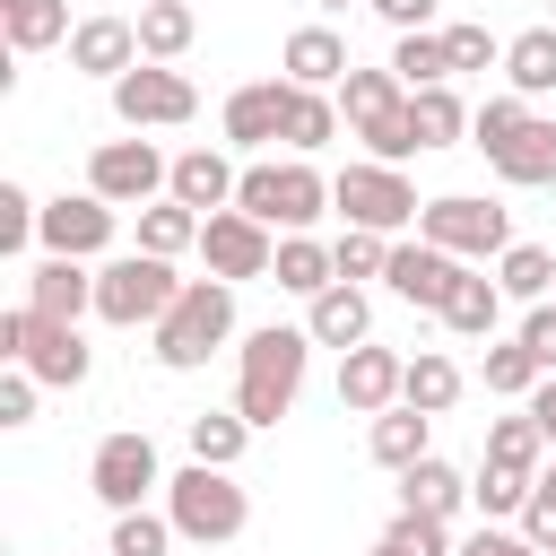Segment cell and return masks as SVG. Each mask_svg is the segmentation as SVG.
I'll return each instance as SVG.
<instances>
[{
  "mask_svg": "<svg viewBox=\"0 0 556 556\" xmlns=\"http://www.w3.org/2000/svg\"><path fill=\"white\" fill-rule=\"evenodd\" d=\"M304 365H313V330H287V321L243 330V348H235V408L252 426H278L295 408V391H304Z\"/></svg>",
  "mask_w": 556,
  "mask_h": 556,
  "instance_id": "1",
  "label": "cell"
},
{
  "mask_svg": "<svg viewBox=\"0 0 556 556\" xmlns=\"http://www.w3.org/2000/svg\"><path fill=\"white\" fill-rule=\"evenodd\" d=\"M226 339H235V278H182V295H174L165 321L148 330V356H156L165 374H200Z\"/></svg>",
  "mask_w": 556,
  "mask_h": 556,
  "instance_id": "2",
  "label": "cell"
},
{
  "mask_svg": "<svg viewBox=\"0 0 556 556\" xmlns=\"http://www.w3.org/2000/svg\"><path fill=\"white\" fill-rule=\"evenodd\" d=\"M0 365H26L43 391H78L96 374V348L78 339V321H43L35 304H9L0 313Z\"/></svg>",
  "mask_w": 556,
  "mask_h": 556,
  "instance_id": "3",
  "label": "cell"
},
{
  "mask_svg": "<svg viewBox=\"0 0 556 556\" xmlns=\"http://www.w3.org/2000/svg\"><path fill=\"white\" fill-rule=\"evenodd\" d=\"M165 513H174V530H182L191 547H226V539L252 530V495H243L235 469H217V460L174 469V478H165Z\"/></svg>",
  "mask_w": 556,
  "mask_h": 556,
  "instance_id": "4",
  "label": "cell"
},
{
  "mask_svg": "<svg viewBox=\"0 0 556 556\" xmlns=\"http://www.w3.org/2000/svg\"><path fill=\"white\" fill-rule=\"evenodd\" d=\"M235 208H252V217L278 226V235H313L321 208H330V174H313V156H287V165L261 156V165H243Z\"/></svg>",
  "mask_w": 556,
  "mask_h": 556,
  "instance_id": "5",
  "label": "cell"
},
{
  "mask_svg": "<svg viewBox=\"0 0 556 556\" xmlns=\"http://www.w3.org/2000/svg\"><path fill=\"white\" fill-rule=\"evenodd\" d=\"M174 295H182V278L165 252H113L96 269V321L104 330H156Z\"/></svg>",
  "mask_w": 556,
  "mask_h": 556,
  "instance_id": "6",
  "label": "cell"
},
{
  "mask_svg": "<svg viewBox=\"0 0 556 556\" xmlns=\"http://www.w3.org/2000/svg\"><path fill=\"white\" fill-rule=\"evenodd\" d=\"M330 208L348 217V226H374V235H400V226H417V182L400 174V165H382V156H356V165H339L330 174Z\"/></svg>",
  "mask_w": 556,
  "mask_h": 556,
  "instance_id": "7",
  "label": "cell"
},
{
  "mask_svg": "<svg viewBox=\"0 0 556 556\" xmlns=\"http://www.w3.org/2000/svg\"><path fill=\"white\" fill-rule=\"evenodd\" d=\"M417 235L443 243V252H460V261H495L513 243V208L504 200H478V191H443V200L417 208Z\"/></svg>",
  "mask_w": 556,
  "mask_h": 556,
  "instance_id": "8",
  "label": "cell"
},
{
  "mask_svg": "<svg viewBox=\"0 0 556 556\" xmlns=\"http://www.w3.org/2000/svg\"><path fill=\"white\" fill-rule=\"evenodd\" d=\"M200 113V87L174 70V61H139L113 78V122L122 130H182Z\"/></svg>",
  "mask_w": 556,
  "mask_h": 556,
  "instance_id": "9",
  "label": "cell"
},
{
  "mask_svg": "<svg viewBox=\"0 0 556 556\" xmlns=\"http://www.w3.org/2000/svg\"><path fill=\"white\" fill-rule=\"evenodd\" d=\"M87 486H96V504H104V513H139L148 495H165V469H156V443H148L139 426H122V434H104V443H96V460H87Z\"/></svg>",
  "mask_w": 556,
  "mask_h": 556,
  "instance_id": "10",
  "label": "cell"
},
{
  "mask_svg": "<svg viewBox=\"0 0 556 556\" xmlns=\"http://www.w3.org/2000/svg\"><path fill=\"white\" fill-rule=\"evenodd\" d=\"M87 191H104L113 208H148L174 191V156H156L148 139H96L87 156Z\"/></svg>",
  "mask_w": 556,
  "mask_h": 556,
  "instance_id": "11",
  "label": "cell"
},
{
  "mask_svg": "<svg viewBox=\"0 0 556 556\" xmlns=\"http://www.w3.org/2000/svg\"><path fill=\"white\" fill-rule=\"evenodd\" d=\"M200 261H208V278H269V261H278V226H261L252 208H208V226H200Z\"/></svg>",
  "mask_w": 556,
  "mask_h": 556,
  "instance_id": "12",
  "label": "cell"
},
{
  "mask_svg": "<svg viewBox=\"0 0 556 556\" xmlns=\"http://www.w3.org/2000/svg\"><path fill=\"white\" fill-rule=\"evenodd\" d=\"M113 226H122V208L104 191H61V200H43L35 243L43 252H70V261H104L113 252Z\"/></svg>",
  "mask_w": 556,
  "mask_h": 556,
  "instance_id": "13",
  "label": "cell"
},
{
  "mask_svg": "<svg viewBox=\"0 0 556 556\" xmlns=\"http://www.w3.org/2000/svg\"><path fill=\"white\" fill-rule=\"evenodd\" d=\"M460 252H443V243H426V235H408V243H391V269H382V287L400 295V304H417V313H443V295L460 287Z\"/></svg>",
  "mask_w": 556,
  "mask_h": 556,
  "instance_id": "14",
  "label": "cell"
},
{
  "mask_svg": "<svg viewBox=\"0 0 556 556\" xmlns=\"http://www.w3.org/2000/svg\"><path fill=\"white\" fill-rule=\"evenodd\" d=\"M400 374H408V356L400 348H348L339 356V408L348 417H382V408H400Z\"/></svg>",
  "mask_w": 556,
  "mask_h": 556,
  "instance_id": "15",
  "label": "cell"
},
{
  "mask_svg": "<svg viewBox=\"0 0 556 556\" xmlns=\"http://www.w3.org/2000/svg\"><path fill=\"white\" fill-rule=\"evenodd\" d=\"M148 52H139V17H78V35H70V70H87V78H122V70H139Z\"/></svg>",
  "mask_w": 556,
  "mask_h": 556,
  "instance_id": "16",
  "label": "cell"
},
{
  "mask_svg": "<svg viewBox=\"0 0 556 556\" xmlns=\"http://www.w3.org/2000/svg\"><path fill=\"white\" fill-rule=\"evenodd\" d=\"M217 130H226V148H278V130H287V78L235 87L226 113H217Z\"/></svg>",
  "mask_w": 556,
  "mask_h": 556,
  "instance_id": "17",
  "label": "cell"
},
{
  "mask_svg": "<svg viewBox=\"0 0 556 556\" xmlns=\"http://www.w3.org/2000/svg\"><path fill=\"white\" fill-rule=\"evenodd\" d=\"M26 304H35L43 321H78V313H96V269L70 261V252H43V261L26 269Z\"/></svg>",
  "mask_w": 556,
  "mask_h": 556,
  "instance_id": "18",
  "label": "cell"
},
{
  "mask_svg": "<svg viewBox=\"0 0 556 556\" xmlns=\"http://www.w3.org/2000/svg\"><path fill=\"white\" fill-rule=\"evenodd\" d=\"M304 330H313V348H365L374 339V304H365V287L356 278H339V287H321L313 304H304Z\"/></svg>",
  "mask_w": 556,
  "mask_h": 556,
  "instance_id": "19",
  "label": "cell"
},
{
  "mask_svg": "<svg viewBox=\"0 0 556 556\" xmlns=\"http://www.w3.org/2000/svg\"><path fill=\"white\" fill-rule=\"evenodd\" d=\"M486 165H495L513 191H556V113H530V122H521Z\"/></svg>",
  "mask_w": 556,
  "mask_h": 556,
  "instance_id": "20",
  "label": "cell"
},
{
  "mask_svg": "<svg viewBox=\"0 0 556 556\" xmlns=\"http://www.w3.org/2000/svg\"><path fill=\"white\" fill-rule=\"evenodd\" d=\"M235 182H243V174H235V156H226V148H208V139L174 156V200H182V208H200V217H208V208H235Z\"/></svg>",
  "mask_w": 556,
  "mask_h": 556,
  "instance_id": "21",
  "label": "cell"
},
{
  "mask_svg": "<svg viewBox=\"0 0 556 556\" xmlns=\"http://www.w3.org/2000/svg\"><path fill=\"white\" fill-rule=\"evenodd\" d=\"M278 70H287L295 87H339L356 61H348V35H339V26H295L287 52H278Z\"/></svg>",
  "mask_w": 556,
  "mask_h": 556,
  "instance_id": "22",
  "label": "cell"
},
{
  "mask_svg": "<svg viewBox=\"0 0 556 556\" xmlns=\"http://www.w3.org/2000/svg\"><path fill=\"white\" fill-rule=\"evenodd\" d=\"M504 304H513V295H504V287H495V278H486L478 261H469V269H460V287L443 295V313H434V321H443L452 339H495V321H504Z\"/></svg>",
  "mask_w": 556,
  "mask_h": 556,
  "instance_id": "23",
  "label": "cell"
},
{
  "mask_svg": "<svg viewBox=\"0 0 556 556\" xmlns=\"http://www.w3.org/2000/svg\"><path fill=\"white\" fill-rule=\"evenodd\" d=\"M365 452H374V460H382V469L400 478L408 460H426V452H434V417L400 400V408H382V417H365Z\"/></svg>",
  "mask_w": 556,
  "mask_h": 556,
  "instance_id": "24",
  "label": "cell"
},
{
  "mask_svg": "<svg viewBox=\"0 0 556 556\" xmlns=\"http://www.w3.org/2000/svg\"><path fill=\"white\" fill-rule=\"evenodd\" d=\"M269 287H287V295H321V287H339V252L321 243V235H278V261H269Z\"/></svg>",
  "mask_w": 556,
  "mask_h": 556,
  "instance_id": "25",
  "label": "cell"
},
{
  "mask_svg": "<svg viewBox=\"0 0 556 556\" xmlns=\"http://www.w3.org/2000/svg\"><path fill=\"white\" fill-rule=\"evenodd\" d=\"M78 26H70V0H0V43L26 61V52H52V43H70Z\"/></svg>",
  "mask_w": 556,
  "mask_h": 556,
  "instance_id": "26",
  "label": "cell"
},
{
  "mask_svg": "<svg viewBox=\"0 0 556 556\" xmlns=\"http://www.w3.org/2000/svg\"><path fill=\"white\" fill-rule=\"evenodd\" d=\"M339 122H348V113H339V96H330V87H295V78H287V130H278V139H287V156L330 148V139H339Z\"/></svg>",
  "mask_w": 556,
  "mask_h": 556,
  "instance_id": "27",
  "label": "cell"
},
{
  "mask_svg": "<svg viewBox=\"0 0 556 556\" xmlns=\"http://www.w3.org/2000/svg\"><path fill=\"white\" fill-rule=\"evenodd\" d=\"M460 391H469V374H460L443 348H417V356H408V374H400V400H408V408H426V417L460 408Z\"/></svg>",
  "mask_w": 556,
  "mask_h": 556,
  "instance_id": "28",
  "label": "cell"
},
{
  "mask_svg": "<svg viewBox=\"0 0 556 556\" xmlns=\"http://www.w3.org/2000/svg\"><path fill=\"white\" fill-rule=\"evenodd\" d=\"M400 504H408V513L452 521V513L469 504V478H460L452 460H434V452H426V460H408V469H400Z\"/></svg>",
  "mask_w": 556,
  "mask_h": 556,
  "instance_id": "29",
  "label": "cell"
},
{
  "mask_svg": "<svg viewBox=\"0 0 556 556\" xmlns=\"http://www.w3.org/2000/svg\"><path fill=\"white\" fill-rule=\"evenodd\" d=\"M504 87L513 96H556V26H521L513 43H504Z\"/></svg>",
  "mask_w": 556,
  "mask_h": 556,
  "instance_id": "30",
  "label": "cell"
},
{
  "mask_svg": "<svg viewBox=\"0 0 556 556\" xmlns=\"http://www.w3.org/2000/svg\"><path fill=\"white\" fill-rule=\"evenodd\" d=\"M200 226H208V217H200V208H182V200L165 191V200H148V208H139V252L182 261V252H200Z\"/></svg>",
  "mask_w": 556,
  "mask_h": 556,
  "instance_id": "31",
  "label": "cell"
},
{
  "mask_svg": "<svg viewBox=\"0 0 556 556\" xmlns=\"http://www.w3.org/2000/svg\"><path fill=\"white\" fill-rule=\"evenodd\" d=\"M252 434H261V426H252L243 408H200V417L182 426V443H191V460H217V469H235Z\"/></svg>",
  "mask_w": 556,
  "mask_h": 556,
  "instance_id": "32",
  "label": "cell"
},
{
  "mask_svg": "<svg viewBox=\"0 0 556 556\" xmlns=\"http://www.w3.org/2000/svg\"><path fill=\"white\" fill-rule=\"evenodd\" d=\"M495 287H504L513 304H547V295H556V252H547V243H504V252H495Z\"/></svg>",
  "mask_w": 556,
  "mask_h": 556,
  "instance_id": "33",
  "label": "cell"
},
{
  "mask_svg": "<svg viewBox=\"0 0 556 556\" xmlns=\"http://www.w3.org/2000/svg\"><path fill=\"white\" fill-rule=\"evenodd\" d=\"M191 35H200L191 0H139V52H148V61H182Z\"/></svg>",
  "mask_w": 556,
  "mask_h": 556,
  "instance_id": "34",
  "label": "cell"
},
{
  "mask_svg": "<svg viewBox=\"0 0 556 556\" xmlns=\"http://www.w3.org/2000/svg\"><path fill=\"white\" fill-rule=\"evenodd\" d=\"M391 70H400V87L417 96V87H452V43L434 35V26H417V35H400L391 43Z\"/></svg>",
  "mask_w": 556,
  "mask_h": 556,
  "instance_id": "35",
  "label": "cell"
},
{
  "mask_svg": "<svg viewBox=\"0 0 556 556\" xmlns=\"http://www.w3.org/2000/svg\"><path fill=\"white\" fill-rule=\"evenodd\" d=\"M330 96H339V113H348V130H356V122H374L382 104H400L408 87H400V70L382 61V70H348V78H339Z\"/></svg>",
  "mask_w": 556,
  "mask_h": 556,
  "instance_id": "36",
  "label": "cell"
},
{
  "mask_svg": "<svg viewBox=\"0 0 556 556\" xmlns=\"http://www.w3.org/2000/svg\"><path fill=\"white\" fill-rule=\"evenodd\" d=\"M478 374H486V391H495V400H530L547 365H539L521 339H486V365H478Z\"/></svg>",
  "mask_w": 556,
  "mask_h": 556,
  "instance_id": "37",
  "label": "cell"
},
{
  "mask_svg": "<svg viewBox=\"0 0 556 556\" xmlns=\"http://www.w3.org/2000/svg\"><path fill=\"white\" fill-rule=\"evenodd\" d=\"M539 452H547V434H539L530 408H513V417L486 426V460H495V469H530V478H539Z\"/></svg>",
  "mask_w": 556,
  "mask_h": 556,
  "instance_id": "38",
  "label": "cell"
},
{
  "mask_svg": "<svg viewBox=\"0 0 556 556\" xmlns=\"http://www.w3.org/2000/svg\"><path fill=\"white\" fill-rule=\"evenodd\" d=\"M530 469H495V460H478V478H469V504L486 513V521H521V504H530Z\"/></svg>",
  "mask_w": 556,
  "mask_h": 556,
  "instance_id": "39",
  "label": "cell"
},
{
  "mask_svg": "<svg viewBox=\"0 0 556 556\" xmlns=\"http://www.w3.org/2000/svg\"><path fill=\"white\" fill-rule=\"evenodd\" d=\"M174 539H182L174 513H165V504H139V513H113V539H104V547H113V556H165Z\"/></svg>",
  "mask_w": 556,
  "mask_h": 556,
  "instance_id": "40",
  "label": "cell"
},
{
  "mask_svg": "<svg viewBox=\"0 0 556 556\" xmlns=\"http://www.w3.org/2000/svg\"><path fill=\"white\" fill-rule=\"evenodd\" d=\"M408 113H417V139H426V148H452V139L469 130V104H460L452 87H417Z\"/></svg>",
  "mask_w": 556,
  "mask_h": 556,
  "instance_id": "41",
  "label": "cell"
},
{
  "mask_svg": "<svg viewBox=\"0 0 556 556\" xmlns=\"http://www.w3.org/2000/svg\"><path fill=\"white\" fill-rule=\"evenodd\" d=\"M382 547L391 556H452V521H434V513H391V530H382Z\"/></svg>",
  "mask_w": 556,
  "mask_h": 556,
  "instance_id": "42",
  "label": "cell"
},
{
  "mask_svg": "<svg viewBox=\"0 0 556 556\" xmlns=\"http://www.w3.org/2000/svg\"><path fill=\"white\" fill-rule=\"evenodd\" d=\"M521 122H530V96H513V87H504V96H486V104L469 113V148H486V156H495Z\"/></svg>",
  "mask_w": 556,
  "mask_h": 556,
  "instance_id": "43",
  "label": "cell"
},
{
  "mask_svg": "<svg viewBox=\"0 0 556 556\" xmlns=\"http://www.w3.org/2000/svg\"><path fill=\"white\" fill-rule=\"evenodd\" d=\"M391 243H400V235H374V226H348V235L330 243V252H339V278H382V269H391Z\"/></svg>",
  "mask_w": 556,
  "mask_h": 556,
  "instance_id": "44",
  "label": "cell"
},
{
  "mask_svg": "<svg viewBox=\"0 0 556 556\" xmlns=\"http://www.w3.org/2000/svg\"><path fill=\"white\" fill-rule=\"evenodd\" d=\"M35 226H43V200H35L26 182H0V252H26Z\"/></svg>",
  "mask_w": 556,
  "mask_h": 556,
  "instance_id": "45",
  "label": "cell"
},
{
  "mask_svg": "<svg viewBox=\"0 0 556 556\" xmlns=\"http://www.w3.org/2000/svg\"><path fill=\"white\" fill-rule=\"evenodd\" d=\"M443 43H452V78H460V70H504V43H495L486 26H469V17L443 26Z\"/></svg>",
  "mask_w": 556,
  "mask_h": 556,
  "instance_id": "46",
  "label": "cell"
},
{
  "mask_svg": "<svg viewBox=\"0 0 556 556\" xmlns=\"http://www.w3.org/2000/svg\"><path fill=\"white\" fill-rule=\"evenodd\" d=\"M35 391L43 382L26 365H0V426H35Z\"/></svg>",
  "mask_w": 556,
  "mask_h": 556,
  "instance_id": "47",
  "label": "cell"
},
{
  "mask_svg": "<svg viewBox=\"0 0 556 556\" xmlns=\"http://www.w3.org/2000/svg\"><path fill=\"white\" fill-rule=\"evenodd\" d=\"M452 556H547V547H539L530 530H495V521H486V530H469Z\"/></svg>",
  "mask_w": 556,
  "mask_h": 556,
  "instance_id": "48",
  "label": "cell"
},
{
  "mask_svg": "<svg viewBox=\"0 0 556 556\" xmlns=\"http://www.w3.org/2000/svg\"><path fill=\"white\" fill-rule=\"evenodd\" d=\"M521 530L556 556V469H539V486H530V504H521Z\"/></svg>",
  "mask_w": 556,
  "mask_h": 556,
  "instance_id": "49",
  "label": "cell"
},
{
  "mask_svg": "<svg viewBox=\"0 0 556 556\" xmlns=\"http://www.w3.org/2000/svg\"><path fill=\"white\" fill-rule=\"evenodd\" d=\"M513 339H521V348H530V356H539V365H547V374H556V295H547V304H530V313H521V330H513Z\"/></svg>",
  "mask_w": 556,
  "mask_h": 556,
  "instance_id": "50",
  "label": "cell"
},
{
  "mask_svg": "<svg viewBox=\"0 0 556 556\" xmlns=\"http://www.w3.org/2000/svg\"><path fill=\"white\" fill-rule=\"evenodd\" d=\"M365 9H374L391 35H417V26H434V9H443V0H365Z\"/></svg>",
  "mask_w": 556,
  "mask_h": 556,
  "instance_id": "51",
  "label": "cell"
},
{
  "mask_svg": "<svg viewBox=\"0 0 556 556\" xmlns=\"http://www.w3.org/2000/svg\"><path fill=\"white\" fill-rule=\"evenodd\" d=\"M521 408L539 417V434H547V452H556V374H539V391H530Z\"/></svg>",
  "mask_w": 556,
  "mask_h": 556,
  "instance_id": "52",
  "label": "cell"
},
{
  "mask_svg": "<svg viewBox=\"0 0 556 556\" xmlns=\"http://www.w3.org/2000/svg\"><path fill=\"white\" fill-rule=\"evenodd\" d=\"M365 556H391V547H382V539H374V547H365Z\"/></svg>",
  "mask_w": 556,
  "mask_h": 556,
  "instance_id": "53",
  "label": "cell"
},
{
  "mask_svg": "<svg viewBox=\"0 0 556 556\" xmlns=\"http://www.w3.org/2000/svg\"><path fill=\"white\" fill-rule=\"evenodd\" d=\"M313 9H348V0H313Z\"/></svg>",
  "mask_w": 556,
  "mask_h": 556,
  "instance_id": "54",
  "label": "cell"
},
{
  "mask_svg": "<svg viewBox=\"0 0 556 556\" xmlns=\"http://www.w3.org/2000/svg\"><path fill=\"white\" fill-rule=\"evenodd\" d=\"M547 26H556V0H547Z\"/></svg>",
  "mask_w": 556,
  "mask_h": 556,
  "instance_id": "55",
  "label": "cell"
},
{
  "mask_svg": "<svg viewBox=\"0 0 556 556\" xmlns=\"http://www.w3.org/2000/svg\"><path fill=\"white\" fill-rule=\"evenodd\" d=\"M104 556H113V547H104Z\"/></svg>",
  "mask_w": 556,
  "mask_h": 556,
  "instance_id": "56",
  "label": "cell"
}]
</instances>
